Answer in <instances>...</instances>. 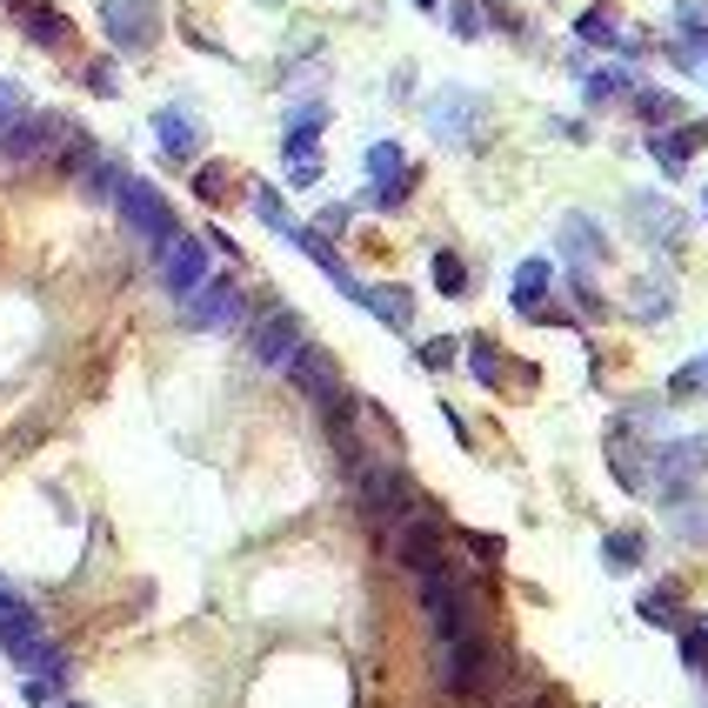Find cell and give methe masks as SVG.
<instances>
[{"instance_id":"836d02e7","label":"cell","mask_w":708,"mask_h":708,"mask_svg":"<svg viewBox=\"0 0 708 708\" xmlns=\"http://www.w3.org/2000/svg\"><path fill=\"white\" fill-rule=\"evenodd\" d=\"M421 368H455V341H428L421 347Z\"/></svg>"},{"instance_id":"ac0fdd59","label":"cell","mask_w":708,"mask_h":708,"mask_svg":"<svg viewBox=\"0 0 708 708\" xmlns=\"http://www.w3.org/2000/svg\"><path fill=\"white\" fill-rule=\"evenodd\" d=\"M642 622L682 629V588H675V582H662V588H649V595H642Z\"/></svg>"},{"instance_id":"60d3db41","label":"cell","mask_w":708,"mask_h":708,"mask_svg":"<svg viewBox=\"0 0 708 708\" xmlns=\"http://www.w3.org/2000/svg\"><path fill=\"white\" fill-rule=\"evenodd\" d=\"M495 8H501V0H495Z\"/></svg>"},{"instance_id":"d6986e66","label":"cell","mask_w":708,"mask_h":708,"mask_svg":"<svg viewBox=\"0 0 708 708\" xmlns=\"http://www.w3.org/2000/svg\"><path fill=\"white\" fill-rule=\"evenodd\" d=\"M575 34H582L588 47H615V41H622V14H615V8H588V14L575 21Z\"/></svg>"},{"instance_id":"4316f807","label":"cell","mask_w":708,"mask_h":708,"mask_svg":"<svg viewBox=\"0 0 708 708\" xmlns=\"http://www.w3.org/2000/svg\"><path fill=\"white\" fill-rule=\"evenodd\" d=\"M468 368H475V381H482V388H495V381H501V347H495V341H475Z\"/></svg>"},{"instance_id":"f546056e","label":"cell","mask_w":708,"mask_h":708,"mask_svg":"<svg viewBox=\"0 0 708 708\" xmlns=\"http://www.w3.org/2000/svg\"><path fill=\"white\" fill-rule=\"evenodd\" d=\"M675 21L688 41H708V0H675Z\"/></svg>"},{"instance_id":"5b68a950","label":"cell","mask_w":708,"mask_h":708,"mask_svg":"<svg viewBox=\"0 0 708 708\" xmlns=\"http://www.w3.org/2000/svg\"><path fill=\"white\" fill-rule=\"evenodd\" d=\"M288 381H295L308 401H321V408H334V401L347 395V381H341V368H334V354H328V347H308V341L288 354Z\"/></svg>"},{"instance_id":"cb8c5ba5","label":"cell","mask_w":708,"mask_h":708,"mask_svg":"<svg viewBox=\"0 0 708 708\" xmlns=\"http://www.w3.org/2000/svg\"><path fill=\"white\" fill-rule=\"evenodd\" d=\"M635 114H642V121H655V128L688 121V114H682V101H675V95H655V87H642V95H635Z\"/></svg>"},{"instance_id":"1f68e13d","label":"cell","mask_w":708,"mask_h":708,"mask_svg":"<svg viewBox=\"0 0 708 708\" xmlns=\"http://www.w3.org/2000/svg\"><path fill=\"white\" fill-rule=\"evenodd\" d=\"M682 662H688V668H708V635H701V622L682 629Z\"/></svg>"},{"instance_id":"7402d4cb","label":"cell","mask_w":708,"mask_h":708,"mask_svg":"<svg viewBox=\"0 0 708 708\" xmlns=\"http://www.w3.org/2000/svg\"><path fill=\"white\" fill-rule=\"evenodd\" d=\"M622 95H635L629 67H601V74H588V101H595V108H601V101H622Z\"/></svg>"},{"instance_id":"ba28073f","label":"cell","mask_w":708,"mask_h":708,"mask_svg":"<svg viewBox=\"0 0 708 708\" xmlns=\"http://www.w3.org/2000/svg\"><path fill=\"white\" fill-rule=\"evenodd\" d=\"M642 449H655V441H642V434H635V414H622V421L608 428V468H615V482H622L629 495H649Z\"/></svg>"},{"instance_id":"ab89813d","label":"cell","mask_w":708,"mask_h":708,"mask_svg":"<svg viewBox=\"0 0 708 708\" xmlns=\"http://www.w3.org/2000/svg\"><path fill=\"white\" fill-rule=\"evenodd\" d=\"M67 708H80V701H67Z\"/></svg>"},{"instance_id":"8992f818","label":"cell","mask_w":708,"mask_h":708,"mask_svg":"<svg viewBox=\"0 0 708 708\" xmlns=\"http://www.w3.org/2000/svg\"><path fill=\"white\" fill-rule=\"evenodd\" d=\"M201 281H208V247H201L195 234H174V241L161 247V288L188 301Z\"/></svg>"},{"instance_id":"4fadbf2b","label":"cell","mask_w":708,"mask_h":708,"mask_svg":"<svg viewBox=\"0 0 708 708\" xmlns=\"http://www.w3.org/2000/svg\"><path fill=\"white\" fill-rule=\"evenodd\" d=\"M21 27H27L34 47H67L74 41V21L60 8H41V0H27V8H21Z\"/></svg>"},{"instance_id":"277c9868","label":"cell","mask_w":708,"mask_h":708,"mask_svg":"<svg viewBox=\"0 0 708 708\" xmlns=\"http://www.w3.org/2000/svg\"><path fill=\"white\" fill-rule=\"evenodd\" d=\"M482 114H488V101L468 95V87H449V95L428 101V128H434L441 141H455V147H468V141L482 134Z\"/></svg>"},{"instance_id":"603a6c76","label":"cell","mask_w":708,"mask_h":708,"mask_svg":"<svg viewBox=\"0 0 708 708\" xmlns=\"http://www.w3.org/2000/svg\"><path fill=\"white\" fill-rule=\"evenodd\" d=\"M434 288L449 295V301H455V295H468V261L441 247V254H434Z\"/></svg>"},{"instance_id":"8d00e7d4","label":"cell","mask_w":708,"mask_h":708,"mask_svg":"<svg viewBox=\"0 0 708 708\" xmlns=\"http://www.w3.org/2000/svg\"><path fill=\"white\" fill-rule=\"evenodd\" d=\"M8 608H21V601H14V588H8V582H0V615H8Z\"/></svg>"},{"instance_id":"8fae6325","label":"cell","mask_w":708,"mask_h":708,"mask_svg":"<svg viewBox=\"0 0 708 708\" xmlns=\"http://www.w3.org/2000/svg\"><path fill=\"white\" fill-rule=\"evenodd\" d=\"M549 288H555V261L535 254V261H521V268H515V288H508V295H515V308H521L528 321H549V314H555V308H549Z\"/></svg>"},{"instance_id":"9a60e30c","label":"cell","mask_w":708,"mask_h":708,"mask_svg":"<svg viewBox=\"0 0 708 708\" xmlns=\"http://www.w3.org/2000/svg\"><path fill=\"white\" fill-rule=\"evenodd\" d=\"M154 128H161V147H167V161H195V147H201V128H195L181 108H167Z\"/></svg>"},{"instance_id":"d4e9b609","label":"cell","mask_w":708,"mask_h":708,"mask_svg":"<svg viewBox=\"0 0 708 708\" xmlns=\"http://www.w3.org/2000/svg\"><path fill=\"white\" fill-rule=\"evenodd\" d=\"M568 288H575V301H582V314H588V321H601V314H608V301H601V288H595V275H588V268H575V275H568Z\"/></svg>"},{"instance_id":"f35d334b","label":"cell","mask_w":708,"mask_h":708,"mask_svg":"<svg viewBox=\"0 0 708 708\" xmlns=\"http://www.w3.org/2000/svg\"><path fill=\"white\" fill-rule=\"evenodd\" d=\"M8 8H14V14H21V8H27V0H8Z\"/></svg>"},{"instance_id":"5bb4252c","label":"cell","mask_w":708,"mask_h":708,"mask_svg":"<svg viewBox=\"0 0 708 708\" xmlns=\"http://www.w3.org/2000/svg\"><path fill=\"white\" fill-rule=\"evenodd\" d=\"M362 308H368L375 321H388V328H408V321H414V295H408V288H368V281H362Z\"/></svg>"},{"instance_id":"b9f144b4","label":"cell","mask_w":708,"mask_h":708,"mask_svg":"<svg viewBox=\"0 0 708 708\" xmlns=\"http://www.w3.org/2000/svg\"><path fill=\"white\" fill-rule=\"evenodd\" d=\"M701 362H708V354H701Z\"/></svg>"},{"instance_id":"e575fe53","label":"cell","mask_w":708,"mask_h":708,"mask_svg":"<svg viewBox=\"0 0 708 708\" xmlns=\"http://www.w3.org/2000/svg\"><path fill=\"white\" fill-rule=\"evenodd\" d=\"M288 181H295V188H314V181H321V161H314V154H301V161H295V174H288Z\"/></svg>"},{"instance_id":"3957f363","label":"cell","mask_w":708,"mask_h":708,"mask_svg":"<svg viewBox=\"0 0 708 708\" xmlns=\"http://www.w3.org/2000/svg\"><path fill=\"white\" fill-rule=\"evenodd\" d=\"M101 21H108V41L114 47L147 54L154 34H161V0H101Z\"/></svg>"},{"instance_id":"7c38bea8","label":"cell","mask_w":708,"mask_h":708,"mask_svg":"<svg viewBox=\"0 0 708 708\" xmlns=\"http://www.w3.org/2000/svg\"><path fill=\"white\" fill-rule=\"evenodd\" d=\"M555 241H562V254H568V268H601V261H608V234H601L588 214H562Z\"/></svg>"},{"instance_id":"e0dca14e","label":"cell","mask_w":708,"mask_h":708,"mask_svg":"<svg viewBox=\"0 0 708 708\" xmlns=\"http://www.w3.org/2000/svg\"><path fill=\"white\" fill-rule=\"evenodd\" d=\"M629 214L642 221V234H649V241H675V234H682V214H675V208H655L649 195H635V201H629Z\"/></svg>"},{"instance_id":"6da1fadb","label":"cell","mask_w":708,"mask_h":708,"mask_svg":"<svg viewBox=\"0 0 708 708\" xmlns=\"http://www.w3.org/2000/svg\"><path fill=\"white\" fill-rule=\"evenodd\" d=\"M381 535H388V549H395V562L401 568H434V562H449V528H441L428 508H401L388 528H381Z\"/></svg>"},{"instance_id":"484cf974","label":"cell","mask_w":708,"mask_h":708,"mask_svg":"<svg viewBox=\"0 0 708 708\" xmlns=\"http://www.w3.org/2000/svg\"><path fill=\"white\" fill-rule=\"evenodd\" d=\"M254 214H261V221H268L275 234H288V228H295V214L281 208V195H275V188H254Z\"/></svg>"},{"instance_id":"30bf717a","label":"cell","mask_w":708,"mask_h":708,"mask_svg":"<svg viewBox=\"0 0 708 708\" xmlns=\"http://www.w3.org/2000/svg\"><path fill=\"white\" fill-rule=\"evenodd\" d=\"M241 321V288L234 281H201L188 295V328H234Z\"/></svg>"},{"instance_id":"44dd1931","label":"cell","mask_w":708,"mask_h":708,"mask_svg":"<svg viewBox=\"0 0 708 708\" xmlns=\"http://www.w3.org/2000/svg\"><path fill=\"white\" fill-rule=\"evenodd\" d=\"M635 314H642V321L675 314V288H668V281H655V275H649V281H635Z\"/></svg>"},{"instance_id":"9c48e42d","label":"cell","mask_w":708,"mask_h":708,"mask_svg":"<svg viewBox=\"0 0 708 708\" xmlns=\"http://www.w3.org/2000/svg\"><path fill=\"white\" fill-rule=\"evenodd\" d=\"M701 141H708V128H701V121H668V128H655V134H649V154H655V167L675 181V174L695 161V147H701Z\"/></svg>"},{"instance_id":"2e32d148","label":"cell","mask_w":708,"mask_h":708,"mask_svg":"<svg viewBox=\"0 0 708 708\" xmlns=\"http://www.w3.org/2000/svg\"><path fill=\"white\" fill-rule=\"evenodd\" d=\"M642 555H649V535H642V528H615V535L601 542V562H608L615 575H629V568H642Z\"/></svg>"},{"instance_id":"f1b7e54d","label":"cell","mask_w":708,"mask_h":708,"mask_svg":"<svg viewBox=\"0 0 708 708\" xmlns=\"http://www.w3.org/2000/svg\"><path fill=\"white\" fill-rule=\"evenodd\" d=\"M701 381H708V362H688V368H675V375H668V395H675V401H695V395H701Z\"/></svg>"},{"instance_id":"d6a6232c","label":"cell","mask_w":708,"mask_h":708,"mask_svg":"<svg viewBox=\"0 0 708 708\" xmlns=\"http://www.w3.org/2000/svg\"><path fill=\"white\" fill-rule=\"evenodd\" d=\"M675 535H682V542H708V508H695V515H675Z\"/></svg>"},{"instance_id":"74e56055","label":"cell","mask_w":708,"mask_h":708,"mask_svg":"<svg viewBox=\"0 0 708 708\" xmlns=\"http://www.w3.org/2000/svg\"><path fill=\"white\" fill-rule=\"evenodd\" d=\"M414 8H428V14H434V8H441V0H414Z\"/></svg>"},{"instance_id":"83f0119b","label":"cell","mask_w":708,"mask_h":708,"mask_svg":"<svg viewBox=\"0 0 708 708\" xmlns=\"http://www.w3.org/2000/svg\"><path fill=\"white\" fill-rule=\"evenodd\" d=\"M449 27H455L462 41H482V27H488V21H482V0H455V8H449Z\"/></svg>"},{"instance_id":"ffe728a7","label":"cell","mask_w":708,"mask_h":708,"mask_svg":"<svg viewBox=\"0 0 708 708\" xmlns=\"http://www.w3.org/2000/svg\"><path fill=\"white\" fill-rule=\"evenodd\" d=\"M195 195H201L208 208H221V201L234 195V167H228V161H208V167L195 174Z\"/></svg>"},{"instance_id":"4dcf8cb0","label":"cell","mask_w":708,"mask_h":708,"mask_svg":"<svg viewBox=\"0 0 708 708\" xmlns=\"http://www.w3.org/2000/svg\"><path fill=\"white\" fill-rule=\"evenodd\" d=\"M87 87H95V95H121V74H114V60H87Z\"/></svg>"},{"instance_id":"52a82bcc","label":"cell","mask_w":708,"mask_h":708,"mask_svg":"<svg viewBox=\"0 0 708 708\" xmlns=\"http://www.w3.org/2000/svg\"><path fill=\"white\" fill-rule=\"evenodd\" d=\"M247 347H254L261 368H288V354L301 347V314L295 308H268V314L254 321V341Z\"/></svg>"},{"instance_id":"7a4b0ae2","label":"cell","mask_w":708,"mask_h":708,"mask_svg":"<svg viewBox=\"0 0 708 708\" xmlns=\"http://www.w3.org/2000/svg\"><path fill=\"white\" fill-rule=\"evenodd\" d=\"M114 208H121V221H128V234L134 241H147V247H167L174 234H181V221H174V208H167V195L154 188V181H128L114 188Z\"/></svg>"},{"instance_id":"7bdbcfd3","label":"cell","mask_w":708,"mask_h":708,"mask_svg":"<svg viewBox=\"0 0 708 708\" xmlns=\"http://www.w3.org/2000/svg\"><path fill=\"white\" fill-rule=\"evenodd\" d=\"M701 74H708V67H701Z\"/></svg>"},{"instance_id":"d590c367","label":"cell","mask_w":708,"mask_h":708,"mask_svg":"<svg viewBox=\"0 0 708 708\" xmlns=\"http://www.w3.org/2000/svg\"><path fill=\"white\" fill-rule=\"evenodd\" d=\"M14 114H21V95H14V87H8V80H0V128H8Z\"/></svg>"}]
</instances>
